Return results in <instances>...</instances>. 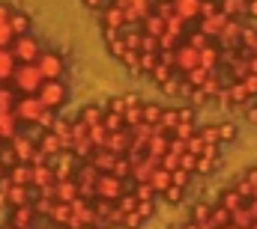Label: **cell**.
Instances as JSON below:
<instances>
[{
	"label": "cell",
	"mask_w": 257,
	"mask_h": 229,
	"mask_svg": "<svg viewBox=\"0 0 257 229\" xmlns=\"http://www.w3.org/2000/svg\"><path fill=\"white\" fill-rule=\"evenodd\" d=\"M42 80H45V78L39 74L36 62H18L15 72H12V78H9V84H12L21 96H36L39 86H42Z\"/></svg>",
	"instance_id": "6da1fadb"
},
{
	"label": "cell",
	"mask_w": 257,
	"mask_h": 229,
	"mask_svg": "<svg viewBox=\"0 0 257 229\" xmlns=\"http://www.w3.org/2000/svg\"><path fill=\"white\" fill-rule=\"evenodd\" d=\"M48 108L36 98V96H21L18 102H15V108H12V114H15V119L21 122V125H36L39 122V116L45 114Z\"/></svg>",
	"instance_id": "7a4b0ae2"
},
{
	"label": "cell",
	"mask_w": 257,
	"mask_h": 229,
	"mask_svg": "<svg viewBox=\"0 0 257 229\" xmlns=\"http://www.w3.org/2000/svg\"><path fill=\"white\" fill-rule=\"evenodd\" d=\"M9 51H12V57L18 60V62H36V57L42 54V48H39V39H36L33 33L15 36V39H12V45H9Z\"/></svg>",
	"instance_id": "3957f363"
},
{
	"label": "cell",
	"mask_w": 257,
	"mask_h": 229,
	"mask_svg": "<svg viewBox=\"0 0 257 229\" xmlns=\"http://www.w3.org/2000/svg\"><path fill=\"white\" fill-rule=\"evenodd\" d=\"M36 98H39L48 110L63 108V104H66V84H63V80H42V86H39Z\"/></svg>",
	"instance_id": "277c9868"
},
{
	"label": "cell",
	"mask_w": 257,
	"mask_h": 229,
	"mask_svg": "<svg viewBox=\"0 0 257 229\" xmlns=\"http://www.w3.org/2000/svg\"><path fill=\"white\" fill-rule=\"evenodd\" d=\"M36 68H39V74L45 80H60L63 78V57L54 54V51H42L36 57Z\"/></svg>",
	"instance_id": "5b68a950"
},
{
	"label": "cell",
	"mask_w": 257,
	"mask_h": 229,
	"mask_svg": "<svg viewBox=\"0 0 257 229\" xmlns=\"http://www.w3.org/2000/svg\"><path fill=\"white\" fill-rule=\"evenodd\" d=\"M33 149H36V140H33L30 134H21V131H18V134L9 140V152L15 155V161H18V164H30Z\"/></svg>",
	"instance_id": "8992f818"
},
{
	"label": "cell",
	"mask_w": 257,
	"mask_h": 229,
	"mask_svg": "<svg viewBox=\"0 0 257 229\" xmlns=\"http://www.w3.org/2000/svg\"><path fill=\"white\" fill-rule=\"evenodd\" d=\"M36 200V190L33 188H24V184H9L6 196H3V206L9 208H21V206H30Z\"/></svg>",
	"instance_id": "52a82bcc"
},
{
	"label": "cell",
	"mask_w": 257,
	"mask_h": 229,
	"mask_svg": "<svg viewBox=\"0 0 257 229\" xmlns=\"http://www.w3.org/2000/svg\"><path fill=\"white\" fill-rule=\"evenodd\" d=\"M30 170H33V178H30V188H33V190H45V188H51V184L57 182V176H54V170H51L48 164L30 167Z\"/></svg>",
	"instance_id": "ba28073f"
},
{
	"label": "cell",
	"mask_w": 257,
	"mask_h": 229,
	"mask_svg": "<svg viewBox=\"0 0 257 229\" xmlns=\"http://www.w3.org/2000/svg\"><path fill=\"white\" fill-rule=\"evenodd\" d=\"M39 214L33 212V206H21V208H12V220H9V229H30V224L36 220Z\"/></svg>",
	"instance_id": "9c48e42d"
},
{
	"label": "cell",
	"mask_w": 257,
	"mask_h": 229,
	"mask_svg": "<svg viewBox=\"0 0 257 229\" xmlns=\"http://www.w3.org/2000/svg\"><path fill=\"white\" fill-rule=\"evenodd\" d=\"M18 128H21V122L15 119L12 110H9V114H0V143H9V140L18 134Z\"/></svg>",
	"instance_id": "30bf717a"
},
{
	"label": "cell",
	"mask_w": 257,
	"mask_h": 229,
	"mask_svg": "<svg viewBox=\"0 0 257 229\" xmlns=\"http://www.w3.org/2000/svg\"><path fill=\"white\" fill-rule=\"evenodd\" d=\"M6 178H9L12 184H24V188H30L33 170H30V164H15V167H9V170H6Z\"/></svg>",
	"instance_id": "8fae6325"
},
{
	"label": "cell",
	"mask_w": 257,
	"mask_h": 229,
	"mask_svg": "<svg viewBox=\"0 0 257 229\" xmlns=\"http://www.w3.org/2000/svg\"><path fill=\"white\" fill-rule=\"evenodd\" d=\"M15 66H18V60L12 57V51H9V48H0V84H6V80L12 78Z\"/></svg>",
	"instance_id": "7c38bea8"
},
{
	"label": "cell",
	"mask_w": 257,
	"mask_h": 229,
	"mask_svg": "<svg viewBox=\"0 0 257 229\" xmlns=\"http://www.w3.org/2000/svg\"><path fill=\"white\" fill-rule=\"evenodd\" d=\"M9 27H12V33H15V36H24V33H30V15H27V12H21V9H12Z\"/></svg>",
	"instance_id": "4fadbf2b"
},
{
	"label": "cell",
	"mask_w": 257,
	"mask_h": 229,
	"mask_svg": "<svg viewBox=\"0 0 257 229\" xmlns=\"http://www.w3.org/2000/svg\"><path fill=\"white\" fill-rule=\"evenodd\" d=\"M209 212H212V202H200V206H194V212H192V224H203L206 218H209Z\"/></svg>",
	"instance_id": "5bb4252c"
},
{
	"label": "cell",
	"mask_w": 257,
	"mask_h": 229,
	"mask_svg": "<svg viewBox=\"0 0 257 229\" xmlns=\"http://www.w3.org/2000/svg\"><path fill=\"white\" fill-rule=\"evenodd\" d=\"M12 39H15L12 27H9V24H0V48H9V45H12Z\"/></svg>",
	"instance_id": "9a60e30c"
},
{
	"label": "cell",
	"mask_w": 257,
	"mask_h": 229,
	"mask_svg": "<svg viewBox=\"0 0 257 229\" xmlns=\"http://www.w3.org/2000/svg\"><path fill=\"white\" fill-rule=\"evenodd\" d=\"M9 18H12V6L0 3V24H9Z\"/></svg>",
	"instance_id": "2e32d148"
},
{
	"label": "cell",
	"mask_w": 257,
	"mask_h": 229,
	"mask_svg": "<svg viewBox=\"0 0 257 229\" xmlns=\"http://www.w3.org/2000/svg\"><path fill=\"white\" fill-rule=\"evenodd\" d=\"M3 176H6V167H3V164H0V178H3Z\"/></svg>",
	"instance_id": "e0dca14e"
},
{
	"label": "cell",
	"mask_w": 257,
	"mask_h": 229,
	"mask_svg": "<svg viewBox=\"0 0 257 229\" xmlns=\"http://www.w3.org/2000/svg\"><path fill=\"white\" fill-rule=\"evenodd\" d=\"M0 86H3V84H0Z\"/></svg>",
	"instance_id": "ac0fdd59"
}]
</instances>
